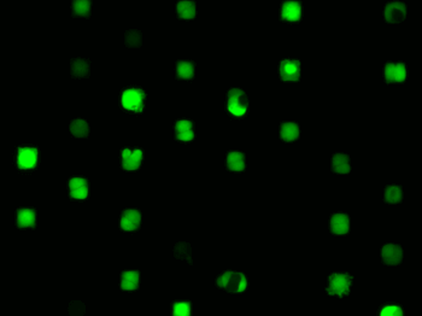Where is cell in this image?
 <instances>
[{
  "label": "cell",
  "mask_w": 422,
  "mask_h": 316,
  "mask_svg": "<svg viewBox=\"0 0 422 316\" xmlns=\"http://www.w3.org/2000/svg\"><path fill=\"white\" fill-rule=\"evenodd\" d=\"M194 75V67L189 62H179L177 63V76L181 79H192Z\"/></svg>",
  "instance_id": "7402d4cb"
},
{
  "label": "cell",
  "mask_w": 422,
  "mask_h": 316,
  "mask_svg": "<svg viewBox=\"0 0 422 316\" xmlns=\"http://www.w3.org/2000/svg\"><path fill=\"white\" fill-rule=\"evenodd\" d=\"M192 122L189 121H179L176 123V126H175V129H176V133H182V132H186V130H191L192 129Z\"/></svg>",
  "instance_id": "4dcf8cb0"
},
{
  "label": "cell",
  "mask_w": 422,
  "mask_h": 316,
  "mask_svg": "<svg viewBox=\"0 0 422 316\" xmlns=\"http://www.w3.org/2000/svg\"><path fill=\"white\" fill-rule=\"evenodd\" d=\"M145 99L144 91L139 88L127 89L122 95V105L127 110H134L136 112H140L142 110V101Z\"/></svg>",
  "instance_id": "277c9868"
},
{
  "label": "cell",
  "mask_w": 422,
  "mask_h": 316,
  "mask_svg": "<svg viewBox=\"0 0 422 316\" xmlns=\"http://www.w3.org/2000/svg\"><path fill=\"white\" fill-rule=\"evenodd\" d=\"M177 14L181 19H193L195 16V4L191 0H181L177 4Z\"/></svg>",
  "instance_id": "2e32d148"
},
{
  "label": "cell",
  "mask_w": 422,
  "mask_h": 316,
  "mask_svg": "<svg viewBox=\"0 0 422 316\" xmlns=\"http://www.w3.org/2000/svg\"><path fill=\"white\" fill-rule=\"evenodd\" d=\"M331 228L334 234H346L350 229V220L344 214H335L331 220Z\"/></svg>",
  "instance_id": "8fae6325"
},
{
  "label": "cell",
  "mask_w": 422,
  "mask_h": 316,
  "mask_svg": "<svg viewBox=\"0 0 422 316\" xmlns=\"http://www.w3.org/2000/svg\"><path fill=\"white\" fill-rule=\"evenodd\" d=\"M139 273L138 272H124L122 274L121 287L124 291H133L138 288Z\"/></svg>",
  "instance_id": "4fadbf2b"
},
{
  "label": "cell",
  "mask_w": 422,
  "mask_h": 316,
  "mask_svg": "<svg viewBox=\"0 0 422 316\" xmlns=\"http://www.w3.org/2000/svg\"><path fill=\"white\" fill-rule=\"evenodd\" d=\"M249 100L245 92L233 88L228 92V110L234 116H243L248 110Z\"/></svg>",
  "instance_id": "7a4b0ae2"
},
{
  "label": "cell",
  "mask_w": 422,
  "mask_h": 316,
  "mask_svg": "<svg viewBox=\"0 0 422 316\" xmlns=\"http://www.w3.org/2000/svg\"><path fill=\"white\" fill-rule=\"evenodd\" d=\"M69 314L71 316H82L86 312V306L81 300H73L69 304Z\"/></svg>",
  "instance_id": "484cf974"
},
{
  "label": "cell",
  "mask_w": 422,
  "mask_h": 316,
  "mask_svg": "<svg viewBox=\"0 0 422 316\" xmlns=\"http://www.w3.org/2000/svg\"><path fill=\"white\" fill-rule=\"evenodd\" d=\"M121 227L122 229H124V231H135V229H138V226L134 225V223L127 221V220L124 219H121Z\"/></svg>",
  "instance_id": "836d02e7"
},
{
  "label": "cell",
  "mask_w": 422,
  "mask_h": 316,
  "mask_svg": "<svg viewBox=\"0 0 422 316\" xmlns=\"http://www.w3.org/2000/svg\"><path fill=\"white\" fill-rule=\"evenodd\" d=\"M124 41L128 47H139L141 45V33L138 31H128L126 33Z\"/></svg>",
  "instance_id": "d4e9b609"
},
{
  "label": "cell",
  "mask_w": 422,
  "mask_h": 316,
  "mask_svg": "<svg viewBox=\"0 0 422 316\" xmlns=\"http://www.w3.org/2000/svg\"><path fill=\"white\" fill-rule=\"evenodd\" d=\"M280 75L285 81H298L301 77V63L292 59H285L280 64Z\"/></svg>",
  "instance_id": "5b68a950"
},
{
  "label": "cell",
  "mask_w": 422,
  "mask_h": 316,
  "mask_svg": "<svg viewBox=\"0 0 422 316\" xmlns=\"http://www.w3.org/2000/svg\"><path fill=\"white\" fill-rule=\"evenodd\" d=\"M218 285L220 287L226 288L228 292H243L246 290L248 282H246L245 275L242 273L226 272L224 275L219 278Z\"/></svg>",
  "instance_id": "6da1fadb"
},
{
  "label": "cell",
  "mask_w": 422,
  "mask_h": 316,
  "mask_svg": "<svg viewBox=\"0 0 422 316\" xmlns=\"http://www.w3.org/2000/svg\"><path fill=\"white\" fill-rule=\"evenodd\" d=\"M385 199L387 203L391 204H396L402 201V190L397 186H390L387 187L385 193Z\"/></svg>",
  "instance_id": "cb8c5ba5"
},
{
  "label": "cell",
  "mask_w": 422,
  "mask_h": 316,
  "mask_svg": "<svg viewBox=\"0 0 422 316\" xmlns=\"http://www.w3.org/2000/svg\"><path fill=\"white\" fill-rule=\"evenodd\" d=\"M351 281L352 278L347 275V274H332L329 276V286L327 288V292L331 296H333V294H338L339 297L345 296V294L349 293Z\"/></svg>",
  "instance_id": "3957f363"
},
{
  "label": "cell",
  "mask_w": 422,
  "mask_h": 316,
  "mask_svg": "<svg viewBox=\"0 0 422 316\" xmlns=\"http://www.w3.org/2000/svg\"><path fill=\"white\" fill-rule=\"evenodd\" d=\"M87 195H88L87 185H85V186H81V187H77V189L71 190V193H70V196L73 197V198H76V199H85L86 197H87Z\"/></svg>",
  "instance_id": "f546056e"
},
{
  "label": "cell",
  "mask_w": 422,
  "mask_h": 316,
  "mask_svg": "<svg viewBox=\"0 0 422 316\" xmlns=\"http://www.w3.org/2000/svg\"><path fill=\"white\" fill-rule=\"evenodd\" d=\"M38 150L35 147H19L17 165L21 169H31L37 166Z\"/></svg>",
  "instance_id": "8992f818"
},
{
  "label": "cell",
  "mask_w": 422,
  "mask_h": 316,
  "mask_svg": "<svg viewBox=\"0 0 422 316\" xmlns=\"http://www.w3.org/2000/svg\"><path fill=\"white\" fill-rule=\"evenodd\" d=\"M349 156L343 153H338L333 157V171L338 174H347L350 173V165H349Z\"/></svg>",
  "instance_id": "9a60e30c"
},
{
  "label": "cell",
  "mask_w": 422,
  "mask_h": 316,
  "mask_svg": "<svg viewBox=\"0 0 422 316\" xmlns=\"http://www.w3.org/2000/svg\"><path fill=\"white\" fill-rule=\"evenodd\" d=\"M74 13L79 16H88L91 9V0H74Z\"/></svg>",
  "instance_id": "603a6c76"
},
{
  "label": "cell",
  "mask_w": 422,
  "mask_h": 316,
  "mask_svg": "<svg viewBox=\"0 0 422 316\" xmlns=\"http://www.w3.org/2000/svg\"><path fill=\"white\" fill-rule=\"evenodd\" d=\"M406 7L403 3H390L385 8V19L390 23H399L405 19Z\"/></svg>",
  "instance_id": "52a82bcc"
},
{
  "label": "cell",
  "mask_w": 422,
  "mask_h": 316,
  "mask_svg": "<svg viewBox=\"0 0 422 316\" xmlns=\"http://www.w3.org/2000/svg\"><path fill=\"white\" fill-rule=\"evenodd\" d=\"M380 315L381 316H402L403 311L399 306L388 305V306H385V308L381 310Z\"/></svg>",
  "instance_id": "f1b7e54d"
},
{
  "label": "cell",
  "mask_w": 422,
  "mask_h": 316,
  "mask_svg": "<svg viewBox=\"0 0 422 316\" xmlns=\"http://www.w3.org/2000/svg\"><path fill=\"white\" fill-rule=\"evenodd\" d=\"M403 257L402 249H400L398 245H392V244H388V245H385L382 247V259L386 264H390V266H396V264L400 263Z\"/></svg>",
  "instance_id": "30bf717a"
},
{
  "label": "cell",
  "mask_w": 422,
  "mask_h": 316,
  "mask_svg": "<svg viewBox=\"0 0 422 316\" xmlns=\"http://www.w3.org/2000/svg\"><path fill=\"white\" fill-rule=\"evenodd\" d=\"M228 168L233 172H242L245 169V157L242 152H231L227 157Z\"/></svg>",
  "instance_id": "5bb4252c"
},
{
  "label": "cell",
  "mask_w": 422,
  "mask_h": 316,
  "mask_svg": "<svg viewBox=\"0 0 422 316\" xmlns=\"http://www.w3.org/2000/svg\"><path fill=\"white\" fill-rule=\"evenodd\" d=\"M173 314L175 316H189L191 315V305H189V303L185 302L175 303Z\"/></svg>",
  "instance_id": "4316f807"
},
{
  "label": "cell",
  "mask_w": 422,
  "mask_h": 316,
  "mask_svg": "<svg viewBox=\"0 0 422 316\" xmlns=\"http://www.w3.org/2000/svg\"><path fill=\"white\" fill-rule=\"evenodd\" d=\"M299 136V128L293 122H287L281 126V138L285 141H293Z\"/></svg>",
  "instance_id": "ac0fdd59"
},
{
  "label": "cell",
  "mask_w": 422,
  "mask_h": 316,
  "mask_svg": "<svg viewBox=\"0 0 422 316\" xmlns=\"http://www.w3.org/2000/svg\"><path fill=\"white\" fill-rule=\"evenodd\" d=\"M85 185H87V180H86V179L74 178V179H71V180L69 181L70 190H74V189H77V187L85 186Z\"/></svg>",
  "instance_id": "1f68e13d"
},
{
  "label": "cell",
  "mask_w": 422,
  "mask_h": 316,
  "mask_svg": "<svg viewBox=\"0 0 422 316\" xmlns=\"http://www.w3.org/2000/svg\"><path fill=\"white\" fill-rule=\"evenodd\" d=\"M405 77L406 69L403 63H388L385 65V79L387 82H402Z\"/></svg>",
  "instance_id": "ba28073f"
},
{
  "label": "cell",
  "mask_w": 422,
  "mask_h": 316,
  "mask_svg": "<svg viewBox=\"0 0 422 316\" xmlns=\"http://www.w3.org/2000/svg\"><path fill=\"white\" fill-rule=\"evenodd\" d=\"M90 73V65L81 58L71 61V75L75 77H85Z\"/></svg>",
  "instance_id": "e0dca14e"
},
{
  "label": "cell",
  "mask_w": 422,
  "mask_h": 316,
  "mask_svg": "<svg viewBox=\"0 0 422 316\" xmlns=\"http://www.w3.org/2000/svg\"><path fill=\"white\" fill-rule=\"evenodd\" d=\"M17 225L19 227H34L35 211L32 209H21L17 213Z\"/></svg>",
  "instance_id": "7c38bea8"
},
{
  "label": "cell",
  "mask_w": 422,
  "mask_h": 316,
  "mask_svg": "<svg viewBox=\"0 0 422 316\" xmlns=\"http://www.w3.org/2000/svg\"><path fill=\"white\" fill-rule=\"evenodd\" d=\"M142 160V152L140 150L133 151L127 158H123V168L126 171H135L140 167Z\"/></svg>",
  "instance_id": "d6986e66"
},
{
  "label": "cell",
  "mask_w": 422,
  "mask_h": 316,
  "mask_svg": "<svg viewBox=\"0 0 422 316\" xmlns=\"http://www.w3.org/2000/svg\"><path fill=\"white\" fill-rule=\"evenodd\" d=\"M176 138L179 140H183V141H189V140H192L194 138V133H193V130H186V132H182V133H177Z\"/></svg>",
  "instance_id": "d6a6232c"
},
{
  "label": "cell",
  "mask_w": 422,
  "mask_h": 316,
  "mask_svg": "<svg viewBox=\"0 0 422 316\" xmlns=\"http://www.w3.org/2000/svg\"><path fill=\"white\" fill-rule=\"evenodd\" d=\"M122 219L127 220V221L134 223L139 227V225H140V220H141V216H140V213L136 210H126L123 213V215H122Z\"/></svg>",
  "instance_id": "83f0119b"
},
{
  "label": "cell",
  "mask_w": 422,
  "mask_h": 316,
  "mask_svg": "<svg viewBox=\"0 0 422 316\" xmlns=\"http://www.w3.org/2000/svg\"><path fill=\"white\" fill-rule=\"evenodd\" d=\"M88 124L87 122L83 120H75L71 122L70 124V132L76 138H86L88 135Z\"/></svg>",
  "instance_id": "44dd1931"
},
{
  "label": "cell",
  "mask_w": 422,
  "mask_h": 316,
  "mask_svg": "<svg viewBox=\"0 0 422 316\" xmlns=\"http://www.w3.org/2000/svg\"><path fill=\"white\" fill-rule=\"evenodd\" d=\"M281 16L287 21H298L302 16V5L301 3L294 0H287L284 3L281 10Z\"/></svg>",
  "instance_id": "9c48e42d"
},
{
  "label": "cell",
  "mask_w": 422,
  "mask_h": 316,
  "mask_svg": "<svg viewBox=\"0 0 422 316\" xmlns=\"http://www.w3.org/2000/svg\"><path fill=\"white\" fill-rule=\"evenodd\" d=\"M174 256L177 259L187 261L192 263V249L188 243H179L174 249Z\"/></svg>",
  "instance_id": "ffe728a7"
}]
</instances>
